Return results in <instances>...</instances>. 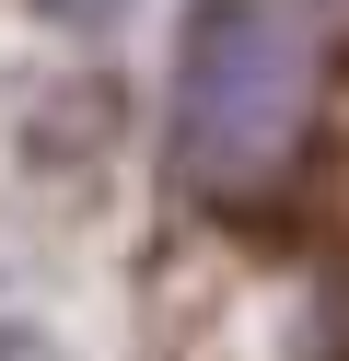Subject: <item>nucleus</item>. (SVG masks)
Segmentation results:
<instances>
[{"label":"nucleus","instance_id":"1","mask_svg":"<svg viewBox=\"0 0 349 361\" xmlns=\"http://www.w3.org/2000/svg\"><path fill=\"white\" fill-rule=\"evenodd\" d=\"M314 24L302 0H198L175 47V164L198 187H256L291 164L302 117H314Z\"/></svg>","mask_w":349,"mask_h":361},{"label":"nucleus","instance_id":"2","mask_svg":"<svg viewBox=\"0 0 349 361\" xmlns=\"http://www.w3.org/2000/svg\"><path fill=\"white\" fill-rule=\"evenodd\" d=\"M47 24H105V12H128V0H35Z\"/></svg>","mask_w":349,"mask_h":361}]
</instances>
